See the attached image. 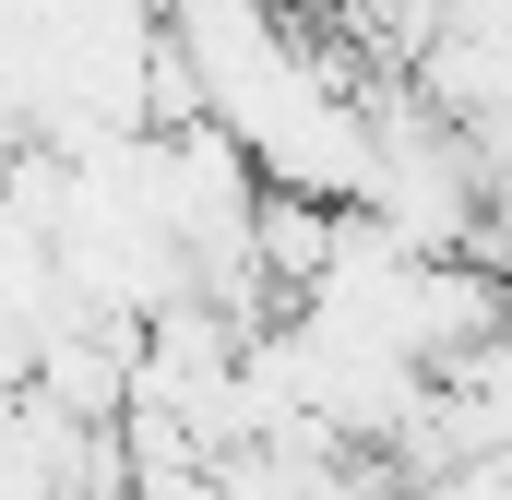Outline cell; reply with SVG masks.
Returning a JSON list of instances; mask_svg holds the SVG:
<instances>
[{
    "label": "cell",
    "instance_id": "6da1fadb",
    "mask_svg": "<svg viewBox=\"0 0 512 500\" xmlns=\"http://www.w3.org/2000/svg\"><path fill=\"white\" fill-rule=\"evenodd\" d=\"M358 215L405 239L417 262H477V227H489V167L477 143L417 96V72H370V191Z\"/></svg>",
    "mask_w": 512,
    "mask_h": 500
},
{
    "label": "cell",
    "instance_id": "3957f363",
    "mask_svg": "<svg viewBox=\"0 0 512 500\" xmlns=\"http://www.w3.org/2000/svg\"><path fill=\"white\" fill-rule=\"evenodd\" d=\"M417 500H512V465L489 453V465H453V477H429Z\"/></svg>",
    "mask_w": 512,
    "mask_h": 500
},
{
    "label": "cell",
    "instance_id": "7a4b0ae2",
    "mask_svg": "<svg viewBox=\"0 0 512 500\" xmlns=\"http://www.w3.org/2000/svg\"><path fill=\"white\" fill-rule=\"evenodd\" d=\"M131 500H227L215 465H131Z\"/></svg>",
    "mask_w": 512,
    "mask_h": 500
}]
</instances>
